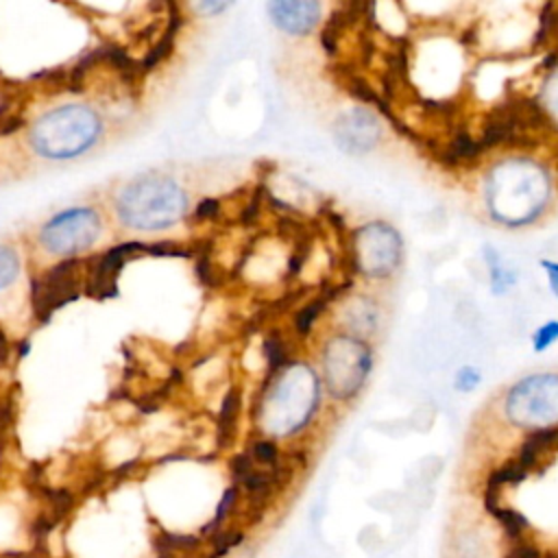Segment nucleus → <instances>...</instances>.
<instances>
[{
    "label": "nucleus",
    "mask_w": 558,
    "mask_h": 558,
    "mask_svg": "<svg viewBox=\"0 0 558 558\" xmlns=\"http://www.w3.org/2000/svg\"><path fill=\"white\" fill-rule=\"evenodd\" d=\"M113 209L124 227L157 231L172 227L185 216L187 194L168 174H142L118 190Z\"/></svg>",
    "instance_id": "f257e3e1"
},
{
    "label": "nucleus",
    "mask_w": 558,
    "mask_h": 558,
    "mask_svg": "<svg viewBox=\"0 0 558 558\" xmlns=\"http://www.w3.org/2000/svg\"><path fill=\"white\" fill-rule=\"evenodd\" d=\"M102 135L100 113L83 102H68L46 111L28 133L31 148L52 161L87 153Z\"/></svg>",
    "instance_id": "f03ea898"
},
{
    "label": "nucleus",
    "mask_w": 558,
    "mask_h": 558,
    "mask_svg": "<svg viewBox=\"0 0 558 558\" xmlns=\"http://www.w3.org/2000/svg\"><path fill=\"white\" fill-rule=\"evenodd\" d=\"M102 231L100 216L92 207H72L54 214L39 229V244L57 257H74L87 251Z\"/></svg>",
    "instance_id": "7ed1b4c3"
},
{
    "label": "nucleus",
    "mask_w": 558,
    "mask_h": 558,
    "mask_svg": "<svg viewBox=\"0 0 558 558\" xmlns=\"http://www.w3.org/2000/svg\"><path fill=\"white\" fill-rule=\"evenodd\" d=\"M76 268L78 259H63L46 277L33 281V307L44 323L54 310L78 296V279L74 275Z\"/></svg>",
    "instance_id": "20e7f679"
},
{
    "label": "nucleus",
    "mask_w": 558,
    "mask_h": 558,
    "mask_svg": "<svg viewBox=\"0 0 558 558\" xmlns=\"http://www.w3.org/2000/svg\"><path fill=\"white\" fill-rule=\"evenodd\" d=\"M318 2H270L268 13L272 15V22L288 31L303 35L307 33L316 20H318Z\"/></svg>",
    "instance_id": "39448f33"
},
{
    "label": "nucleus",
    "mask_w": 558,
    "mask_h": 558,
    "mask_svg": "<svg viewBox=\"0 0 558 558\" xmlns=\"http://www.w3.org/2000/svg\"><path fill=\"white\" fill-rule=\"evenodd\" d=\"M482 144L480 140H473L466 131H458L451 140L447 150L442 153V163L445 166H460V163H469L475 161L482 153Z\"/></svg>",
    "instance_id": "423d86ee"
},
{
    "label": "nucleus",
    "mask_w": 558,
    "mask_h": 558,
    "mask_svg": "<svg viewBox=\"0 0 558 558\" xmlns=\"http://www.w3.org/2000/svg\"><path fill=\"white\" fill-rule=\"evenodd\" d=\"M325 305H327V294H320L318 299L310 301L307 305H303V307L296 312V316H294V327H296V333H299V336H307V333L312 331V327H314V323L318 320V316L323 314Z\"/></svg>",
    "instance_id": "0eeeda50"
},
{
    "label": "nucleus",
    "mask_w": 558,
    "mask_h": 558,
    "mask_svg": "<svg viewBox=\"0 0 558 558\" xmlns=\"http://www.w3.org/2000/svg\"><path fill=\"white\" fill-rule=\"evenodd\" d=\"M238 410H240V392L235 388H231L227 392V397L222 399V408H220V416H218V427H220L222 438L233 432Z\"/></svg>",
    "instance_id": "6e6552de"
},
{
    "label": "nucleus",
    "mask_w": 558,
    "mask_h": 558,
    "mask_svg": "<svg viewBox=\"0 0 558 558\" xmlns=\"http://www.w3.org/2000/svg\"><path fill=\"white\" fill-rule=\"evenodd\" d=\"M264 353H266V360H268V373L275 375L281 366H286L288 362V351H286V344L281 340V336L277 333H270L264 342Z\"/></svg>",
    "instance_id": "1a4fd4ad"
},
{
    "label": "nucleus",
    "mask_w": 558,
    "mask_h": 558,
    "mask_svg": "<svg viewBox=\"0 0 558 558\" xmlns=\"http://www.w3.org/2000/svg\"><path fill=\"white\" fill-rule=\"evenodd\" d=\"M20 272V257L11 246L0 244V290L9 288Z\"/></svg>",
    "instance_id": "9d476101"
},
{
    "label": "nucleus",
    "mask_w": 558,
    "mask_h": 558,
    "mask_svg": "<svg viewBox=\"0 0 558 558\" xmlns=\"http://www.w3.org/2000/svg\"><path fill=\"white\" fill-rule=\"evenodd\" d=\"M558 340V320L545 323L543 327H538L532 336V344L536 351H545L549 344H554Z\"/></svg>",
    "instance_id": "9b49d317"
},
{
    "label": "nucleus",
    "mask_w": 558,
    "mask_h": 558,
    "mask_svg": "<svg viewBox=\"0 0 558 558\" xmlns=\"http://www.w3.org/2000/svg\"><path fill=\"white\" fill-rule=\"evenodd\" d=\"M253 460L262 462V464H270V466H277V445L272 440H257L253 445V453H251Z\"/></svg>",
    "instance_id": "f8f14e48"
},
{
    "label": "nucleus",
    "mask_w": 558,
    "mask_h": 558,
    "mask_svg": "<svg viewBox=\"0 0 558 558\" xmlns=\"http://www.w3.org/2000/svg\"><path fill=\"white\" fill-rule=\"evenodd\" d=\"M218 209H220V205L216 198H205L196 205L194 214H196V218H214L218 214Z\"/></svg>",
    "instance_id": "ddd939ff"
},
{
    "label": "nucleus",
    "mask_w": 558,
    "mask_h": 558,
    "mask_svg": "<svg viewBox=\"0 0 558 558\" xmlns=\"http://www.w3.org/2000/svg\"><path fill=\"white\" fill-rule=\"evenodd\" d=\"M541 266L545 268V272H547V279H549V286H551L554 294L558 296V264H556V262H543Z\"/></svg>",
    "instance_id": "4468645a"
},
{
    "label": "nucleus",
    "mask_w": 558,
    "mask_h": 558,
    "mask_svg": "<svg viewBox=\"0 0 558 558\" xmlns=\"http://www.w3.org/2000/svg\"><path fill=\"white\" fill-rule=\"evenodd\" d=\"M466 381L464 384V390H469V388H473V384L477 381V375L471 371V368H464V371H460V375H458V381Z\"/></svg>",
    "instance_id": "2eb2a0df"
},
{
    "label": "nucleus",
    "mask_w": 558,
    "mask_h": 558,
    "mask_svg": "<svg viewBox=\"0 0 558 558\" xmlns=\"http://www.w3.org/2000/svg\"><path fill=\"white\" fill-rule=\"evenodd\" d=\"M227 7H229L227 2H205V4H201V9H205V11H222Z\"/></svg>",
    "instance_id": "dca6fc26"
}]
</instances>
